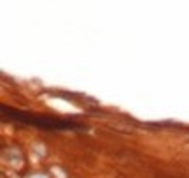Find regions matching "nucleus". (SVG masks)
I'll return each instance as SVG.
<instances>
[{"label":"nucleus","mask_w":189,"mask_h":178,"mask_svg":"<svg viewBox=\"0 0 189 178\" xmlns=\"http://www.w3.org/2000/svg\"><path fill=\"white\" fill-rule=\"evenodd\" d=\"M2 114L4 118L15 119L21 123L27 125H38L42 129H78L80 125L68 119H55V118H42V116H34V114H27V112H17V110L9 108V106H2Z\"/></svg>","instance_id":"obj_1"}]
</instances>
